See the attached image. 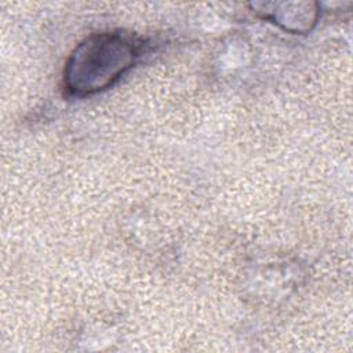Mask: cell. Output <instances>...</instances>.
<instances>
[{
    "instance_id": "6da1fadb",
    "label": "cell",
    "mask_w": 353,
    "mask_h": 353,
    "mask_svg": "<svg viewBox=\"0 0 353 353\" xmlns=\"http://www.w3.org/2000/svg\"><path fill=\"white\" fill-rule=\"evenodd\" d=\"M139 55V44L124 33L94 34L76 47L65 69V84L77 95L102 91L119 80Z\"/></svg>"
}]
</instances>
